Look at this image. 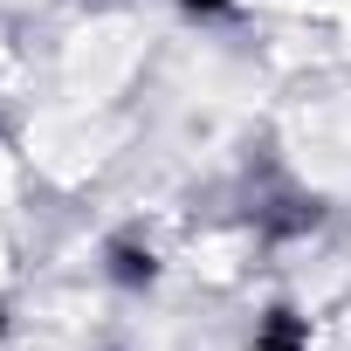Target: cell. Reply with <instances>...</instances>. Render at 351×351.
<instances>
[{"instance_id": "2", "label": "cell", "mask_w": 351, "mask_h": 351, "mask_svg": "<svg viewBox=\"0 0 351 351\" xmlns=\"http://www.w3.org/2000/svg\"><path fill=\"white\" fill-rule=\"evenodd\" d=\"M248 351H310V344H303V317H296V310H269V324L255 330Z\"/></svg>"}, {"instance_id": "4", "label": "cell", "mask_w": 351, "mask_h": 351, "mask_svg": "<svg viewBox=\"0 0 351 351\" xmlns=\"http://www.w3.org/2000/svg\"><path fill=\"white\" fill-rule=\"evenodd\" d=\"M0 337H8V303H0Z\"/></svg>"}, {"instance_id": "3", "label": "cell", "mask_w": 351, "mask_h": 351, "mask_svg": "<svg viewBox=\"0 0 351 351\" xmlns=\"http://www.w3.org/2000/svg\"><path fill=\"white\" fill-rule=\"evenodd\" d=\"M172 8H186L200 21H221V14H234V0H172Z\"/></svg>"}, {"instance_id": "1", "label": "cell", "mask_w": 351, "mask_h": 351, "mask_svg": "<svg viewBox=\"0 0 351 351\" xmlns=\"http://www.w3.org/2000/svg\"><path fill=\"white\" fill-rule=\"evenodd\" d=\"M104 276H110L117 289H152V282H158V255H152L145 241H110V248H104Z\"/></svg>"}]
</instances>
